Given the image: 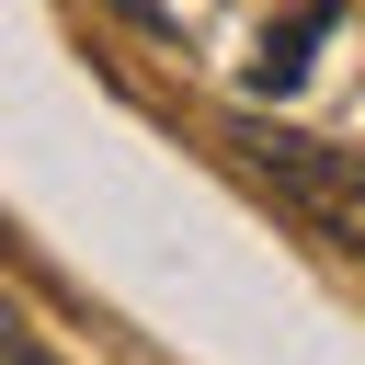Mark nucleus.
I'll use <instances>...</instances> for the list:
<instances>
[{
  "label": "nucleus",
  "mask_w": 365,
  "mask_h": 365,
  "mask_svg": "<svg viewBox=\"0 0 365 365\" xmlns=\"http://www.w3.org/2000/svg\"><path fill=\"white\" fill-rule=\"evenodd\" d=\"M228 160H240L297 228H319L342 262H365V148H331V137H308V125L240 114V125H228Z\"/></svg>",
  "instance_id": "1"
},
{
  "label": "nucleus",
  "mask_w": 365,
  "mask_h": 365,
  "mask_svg": "<svg viewBox=\"0 0 365 365\" xmlns=\"http://www.w3.org/2000/svg\"><path fill=\"white\" fill-rule=\"evenodd\" d=\"M331 23H342V0H297V11L262 34V57H251V91H262V103H285V91L308 80V46H319Z\"/></svg>",
  "instance_id": "2"
},
{
  "label": "nucleus",
  "mask_w": 365,
  "mask_h": 365,
  "mask_svg": "<svg viewBox=\"0 0 365 365\" xmlns=\"http://www.w3.org/2000/svg\"><path fill=\"white\" fill-rule=\"evenodd\" d=\"M0 365H57V354H46V342H34V331H23L11 308H0Z\"/></svg>",
  "instance_id": "3"
},
{
  "label": "nucleus",
  "mask_w": 365,
  "mask_h": 365,
  "mask_svg": "<svg viewBox=\"0 0 365 365\" xmlns=\"http://www.w3.org/2000/svg\"><path fill=\"white\" fill-rule=\"evenodd\" d=\"M114 11H125V23H148V34H160V23H171V11H160V0H114Z\"/></svg>",
  "instance_id": "4"
}]
</instances>
